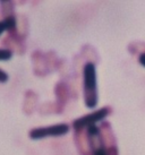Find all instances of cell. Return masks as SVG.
Masks as SVG:
<instances>
[{
	"label": "cell",
	"instance_id": "6da1fadb",
	"mask_svg": "<svg viewBox=\"0 0 145 155\" xmlns=\"http://www.w3.org/2000/svg\"><path fill=\"white\" fill-rule=\"evenodd\" d=\"M83 81H84V99L87 108L93 109L98 104V92H96V70L92 62H87L83 68Z\"/></svg>",
	"mask_w": 145,
	"mask_h": 155
},
{
	"label": "cell",
	"instance_id": "7a4b0ae2",
	"mask_svg": "<svg viewBox=\"0 0 145 155\" xmlns=\"http://www.w3.org/2000/svg\"><path fill=\"white\" fill-rule=\"evenodd\" d=\"M69 131V127L66 124H58L53 126H47L41 128H35L30 131V138L32 139H41L47 137H58L64 136Z\"/></svg>",
	"mask_w": 145,
	"mask_h": 155
},
{
	"label": "cell",
	"instance_id": "3957f363",
	"mask_svg": "<svg viewBox=\"0 0 145 155\" xmlns=\"http://www.w3.org/2000/svg\"><path fill=\"white\" fill-rule=\"evenodd\" d=\"M110 113V108L109 107H106V108H102L98 110L95 112H92L90 114H86V116H83L79 119H76V120L72 122V126L75 130H82L84 128H89V127H92L94 126L96 122L103 120Z\"/></svg>",
	"mask_w": 145,
	"mask_h": 155
},
{
	"label": "cell",
	"instance_id": "277c9868",
	"mask_svg": "<svg viewBox=\"0 0 145 155\" xmlns=\"http://www.w3.org/2000/svg\"><path fill=\"white\" fill-rule=\"evenodd\" d=\"M13 57V52L7 49H0V60H9Z\"/></svg>",
	"mask_w": 145,
	"mask_h": 155
},
{
	"label": "cell",
	"instance_id": "5b68a950",
	"mask_svg": "<svg viewBox=\"0 0 145 155\" xmlns=\"http://www.w3.org/2000/svg\"><path fill=\"white\" fill-rule=\"evenodd\" d=\"M9 79V76L8 74L4 71L2 69H0V83H7Z\"/></svg>",
	"mask_w": 145,
	"mask_h": 155
},
{
	"label": "cell",
	"instance_id": "8992f818",
	"mask_svg": "<svg viewBox=\"0 0 145 155\" xmlns=\"http://www.w3.org/2000/svg\"><path fill=\"white\" fill-rule=\"evenodd\" d=\"M93 155H108L107 148H106L104 146L100 147V148H98V150L93 151Z\"/></svg>",
	"mask_w": 145,
	"mask_h": 155
},
{
	"label": "cell",
	"instance_id": "52a82bcc",
	"mask_svg": "<svg viewBox=\"0 0 145 155\" xmlns=\"http://www.w3.org/2000/svg\"><path fill=\"white\" fill-rule=\"evenodd\" d=\"M140 62H141V65H143L145 67V52L142 53L141 57H140Z\"/></svg>",
	"mask_w": 145,
	"mask_h": 155
}]
</instances>
